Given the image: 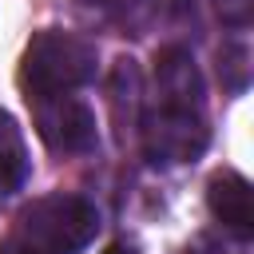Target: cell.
<instances>
[{
	"label": "cell",
	"instance_id": "cell-10",
	"mask_svg": "<svg viewBox=\"0 0 254 254\" xmlns=\"http://www.w3.org/2000/svg\"><path fill=\"white\" fill-rule=\"evenodd\" d=\"M214 12H218V20H222L226 28H234V32H242V28L250 24V12H254V0H214Z\"/></svg>",
	"mask_w": 254,
	"mask_h": 254
},
{
	"label": "cell",
	"instance_id": "cell-2",
	"mask_svg": "<svg viewBox=\"0 0 254 254\" xmlns=\"http://www.w3.org/2000/svg\"><path fill=\"white\" fill-rule=\"evenodd\" d=\"M99 230V210L79 194H48L36 198L20 218L4 250H44V254H75Z\"/></svg>",
	"mask_w": 254,
	"mask_h": 254
},
{
	"label": "cell",
	"instance_id": "cell-5",
	"mask_svg": "<svg viewBox=\"0 0 254 254\" xmlns=\"http://www.w3.org/2000/svg\"><path fill=\"white\" fill-rule=\"evenodd\" d=\"M155 95H159V107L202 111V75L187 48L171 44L155 56Z\"/></svg>",
	"mask_w": 254,
	"mask_h": 254
},
{
	"label": "cell",
	"instance_id": "cell-8",
	"mask_svg": "<svg viewBox=\"0 0 254 254\" xmlns=\"http://www.w3.org/2000/svg\"><path fill=\"white\" fill-rule=\"evenodd\" d=\"M28 179V147L8 111H0V198L20 190Z\"/></svg>",
	"mask_w": 254,
	"mask_h": 254
},
{
	"label": "cell",
	"instance_id": "cell-1",
	"mask_svg": "<svg viewBox=\"0 0 254 254\" xmlns=\"http://www.w3.org/2000/svg\"><path fill=\"white\" fill-rule=\"evenodd\" d=\"M87 79H95V44L91 40L64 32V28H44L28 40L24 60H20V87L28 91V99L71 95Z\"/></svg>",
	"mask_w": 254,
	"mask_h": 254
},
{
	"label": "cell",
	"instance_id": "cell-9",
	"mask_svg": "<svg viewBox=\"0 0 254 254\" xmlns=\"http://www.w3.org/2000/svg\"><path fill=\"white\" fill-rule=\"evenodd\" d=\"M218 75H222L226 91H234V95L246 91V83H250V44H246V36H234L218 48Z\"/></svg>",
	"mask_w": 254,
	"mask_h": 254
},
{
	"label": "cell",
	"instance_id": "cell-6",
	"mask_svg": "<svg viewBox=\"0 0 254 254\" xmlns=\"http://www.w3.org/2000/svg\"><path fill=\"white\" fill-rule=\"evenodd\" d=\"M206 206L226 230H234V234H250L254 230V190H250L246 175L218 171L206 183Z\"/></svg>",
	"mask_w": 254,
	"mask_h": 254
},
{
	"label": "cell",
	"instance_id": "cell-4",
	"mask_svg": "<svg viewBox=\"0 0 254 254\" xmlns=\"http://www.w3.org/2000/svg\"><path fill=\"white\" fill-rule=\"evenodd\" d=\"M28 107H32L40 139L52 151L79 155V151H87L95 143V115H91V107L83 99H75V95H44V99H28Z\"/></svg>",
	"mask_w": 254,
	"mask_h": 254
},
{
	"label": "cell",
	"instance_id": "cell-12",
	"mask_svg": "<svg viewBox=\"0 0 254 254\" xmlns=\"http://www.w3.org/2000/svg\"><path fill=\"white\" fill-rule=\"evenodd\" d=\"M8 254H44V250H20V246H12Z\"/></svg>",
	"mask_w": 254,
	"mask_h": 254
},
{
	"label": "cell",
	"instance_id": "cell-7",
	"mask_svg": "<svg viewBox=\"0 0 254 254\" xmlns=\"http://www.w3.org/2000/svg\"><path fill=\"white\" fill-rule=\"evenodd\" d=\"M107 107H111L115 135L127 139V131L139 127V107H143V75L131 56H119L107 75Z\"/></svg>",
	"mask_w": 254,
	"mask_h": 254
},
{
	"label": "cell",
	"instance_id": "cell-3",
	"mask_svg": "<svg viewBox=\"0 0 254 254\" xmlns=\"http://www.w3.org/2000/svg\"><path fill=\"white\" fill-rule=\"evenodd\" d=\"M210 143V131L202 123V111H179V107H155L143 119V155L159 167L194 163Z\"/></svg>",
	"mask_w": 254,
	"mask_h": 254
},
{
	"label": "cell",
	"instance_id": "cell-11",
	"mask_svg": "<svg viewBox=\"0 0 254 254\" xmlns=\"http://www.w3.org/2000/svg\"><path fill=\"white\" fill-rule=\"evenodd\" d=\"M103 254H139V250H135V246H123V242H111Z\"/></svg>",
	"mask_w": 254,
	"mask_h": 254
}]
</instances>
